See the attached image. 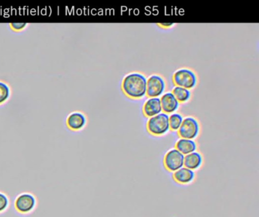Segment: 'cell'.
<instances>
[{"label":"cell","mask_w":259,"mask_h":217,"mask_svg":"<svg viewBox=\"0 0 259 217\" xmlns=\"http://www.w3.org/2000/svg\"><path fill=\"white\" fill-rule=\"evenodd\" d=\"M172 93L175 97L176 99L178 101V103L186 102L191 96V92L190 90L184 89V88L178 87V86H176L174 88Z\"/></svg>","instance_id":"5bb4252c"},{"label":"cell","mask_w":259,"mask_h":217,"mask_svg":"<svg viewBox=\"0 0 259 217\" xmlns=\"http://www.w3.org/2000/svg\"><path fill=\"white\" fill-rule=\"evenodd\" d=\"M160 105H162V111L164 114H169L176 111L180 103L176 99L172 92H168L164 94L160 98Z\"/></svg>","instance_id":"30bf717a"},{"label":"cell","mask_w":259,"mask_h":217,"mask_svg":"<svg viewBox=\"0 0 259 217\" xmlns=\"http://www.w3.org/2000/svg\"><path fill=\"white\" fill-rule=\"evenodd\" d=\"M162 111L160 99L158 98H152L144 103L143 106V114L146 117H150L160 114Z\"/></svg>","instance_id":"9c48e42d"},{"label":"cell","mask_w":259,"mask_h":217,"mask_svg":"<svg viewBox=\"0 0 259 217\" xmlns=\"http://www.w3.org/2000/svg\"><path fill=\"white\" fill-rule=\"evenodd\" d=\"M147 130L153 136H162L169 131V116L164 113L150 117L147 123Z\"/></svg>","instance_id":"7a4b0ae2"},{"label":"cell","mask_w":259,"mask_h":217,"mask_svg":"<svg viewBox=\"0 0 259 217\" xmlns=\"http://www.w3.org/2000/svg\"><path fill=\"white\" fill-rule=\"evenodd\" d=\"M202 156L199 152H194L184 156V165L185 168L194 171L201 167L202 164Z\"/></svg>","instance_id":"8fae6325"},{"label":"cell","mask_w":259,"mask_h":217,"mask_svg":"<svg viewBox=\"0 0 259 217\" xmlns=\"http://www.w3.org/2000/svg\"><path fill=\"white\" fill-rule=\"evenodd\" d=\"M175 149L181 152L184 155H188L192 152H196L197 149L196 143L192 140H186V139H180L176 143Z\"/></svg>","instance_id":"7c38bea8"},{"label":"cell","mask_w":259,"mask_h":217,"mask_svg":"<svg viewBox=\"0 0 259 217\" xmlns=\"http://www.w3.org/2000/svg\"><path fill=\"white\" fill-rule=\"evenodd\" d=\"M158 26L164 28V29H166V28L170 27L171 26H172V23H170V24H158Z\"/></svg>","instance_id":"d6986e66"},{"label":"cell","mask_w":259,"mask_h":217,"mask_svg":"<svg viewBox=\"0 0 259 217\" xmlns=\"http://www.w3.org/2000/svg\"><path fill=\"white\" fill-rule=\"evenodd\" d=\"M184 156L185 155L176 149L168 151L164 158V168L170 172H174L182 168L184 165Z\"/></svg>","instance_id":"5b68a950"},{"label":"cell","mask_w":259,"mask_h":217,"mask_svg":"<svg viewBox=\"0 0 259 217\" xmlns=\"http://www.w3.org/2000/svg\"><path fill=\"white\" fill-rule=\"evenodd\" d=\"M177 131H178V136L181 137V139L193 140L198 135V122L193 117H187L186 119H184L180 127Z\"/></svg>","instance_id":"277c9868"},{"label":"cell","mask_w":259,"mask_h":217,"mask_svg":"<svg viewBox=\"0 0 259 217\" xmlns=\"http://www.w3.org/2000/svg\"><path fill=\"white\" fill-rule=\"evenodd\" d=\"M172 82L176 86L184 89H193L197 83L196 74L192 70L187 69L177 70L172 76Z\"/></svg>","instance_id":"3957f363"},{"label":"cell","mask_w":259,"mask_h":217,"mask_svg":"<svg viewBox=\"0 0 259 217\" xmlns=\"http://www.w3.org/2000/svg\"><path fill=\"white\" fill-rule=\"evenodd\" d=\"M10 95V89L6 85L0 83V104L5 102Z\"/></svg>","instance_id":"2e32d148"},{"label":"cell","mask_w":259,"mask_h":217,"mask_svg":"<svg viewBox=\"0 0 259 217\" xmlns=\"http://www.w3.org/2000/svg\"><path fill=\"white\" fill-rule=\"evenodd\" d=\"M86 122V117L81 113H73L68 116L67 119V125L72 130H78L82 128Z\"/></svg>","instance_id":"4fadbf2b"},{"label":"cell","mask_w":259,"mask_h":217,"mask_svg":"<svg viewBox=\"0 0 259 217\" xmlns=\"http://www.w3.org/2000/svg\"><path fill=\"white\" fill-rule=\"evenodd\" d=\"M182 121H184V118L180 114H171L169 117L170 130L172 131H177L180 127Z\"/></svg>","instance_id":"9a60e30c"},{"label":"cell","mask_w":259,"mask_h":217,"mask_svg":"<svg viewBox=\"0 0 259 217\" xmlns=\"http://www.w3.org/2000/svg\"><path fill=\"white\" fill-rule=\"evenodd\" d=\"M8 206V199L6 195L0 193V213L5 211Z\"/></svg>","instance_id":"e0dca14e"},{"label":"cell","mask_w":259,"mask_h":217,"mask_svg":"<svg viewBox=\"0 0 259 217\" xmlns=\"http://www.w3.org/2000/svg\"><path fill=\"white\" fill-rule=\"evenodd\" d=\"M12 27L16 30H21L23 28L26 27V23H12L11 24Z\"/></svg>","instance_id":"ac0fdd59"},{"label":"cell","mask_w":259,"mask_h":217,"mask_svg":"<svg viewBox=\"0 0 259 217\" xmlns=\"http://www.w3.org/2000/svg\"><path fill=\"white\" fill-rule=\"evenodd\" d=\"M121 88L126 96L131 99H140L146 95L147 80L142 74L131 73L124 78Z\"/></svg>","instance_id":"6da1fadb"},{"label":"cell","mask_w":259,"mask_h":217,"mask_svg":"<svg viewBox=\"0 0 259 217\" xmlns=\"http://www.w3.org/2000/svg\"><path fill=\"white\" fill-rule=\"evenodd\" d=\"M36 206V199L30 193H22L14 201V207L20 213L27 214L32 212Z\"/></svg>","instance_id":"8992f818"},{"label":"cell","mask_w":259,"mask_h":217,"mask_svg":"<svg viewBox=\"0 0 259 217\" xmlns=\"http://www.w3.org/2000/svg\"><path fill=\"white\" fill-rule=\"evenodd\" d=\"M165 82L163 78L154 75L147 80L146 95L149 98H156L164 92Z\"/></svg>","instance_id":"52a82bcc"},{"label":"cell","mask_w":259,"mask_h":217,"mask_svg":"<svg viewBox=\"0 0 259 217\" xmlns=\"http://www.w3.org/2000/svg\"><path fill=\"white\" fill-rule=\"evenodd\" d=\"M194 171L188 169V168L182 167L177 171H174L172 174V178L174 181L180 184H188L194 181Z\"/></svg>","instance_id":"ba28073f"}]
</instances>
